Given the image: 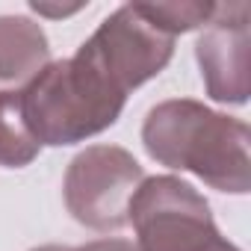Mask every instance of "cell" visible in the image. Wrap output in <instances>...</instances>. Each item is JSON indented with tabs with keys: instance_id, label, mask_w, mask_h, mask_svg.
<instances>
[{
	"instance_id": "6da1fadb",
	"label": "cell",
	"mask_w": 251,
	"mask_h": 251,
	"mask_svg": "<svg viewBox=\"0 0 251 251\" xmlns=\"http://www.w3.org/2000/svg\"><path fill=\"white\" fill-rule=\"evenodd\" d=\"M142 145L160 166L192 172L210 189H251V130L242 118L216 112L192 98H172L145 115Z\"/></svg>"
},
{
	"instance_id": "30bf717a",
	"label": "cell",
	"mask_w": 251,
	"mask_h": 251,
	"mask_svg": "<svg viewBox=\"0 0 251 251\" xmlns=\"http://www.w3.org/2000/svg\"><path fill=\"white\" fill-rule=\"evenodd\" d=\"M68 251H139V245L130 242V239L106 236V239H95V242H86V245H77V248H68Z\"/></svg>"
},
{
	"instance_id": "7c38bea8",
	"label": "cell",
	"mask_w": 251,
	"mask_h": 251,
	"mask_svg": "<svg viewBox=\"0 0 251 251\" xmlns=\"http://www.w3.org/2000/svg\"><path fill=\"white\" fill-rule=\"evenodd\" d=\"M30 251H68L65 245H39V248H30Z\"/></svg>"
},
{
	"instance_id": "5b68a950",
	"label": "cell",
	"mask_w": 251,
	"mask_h": 251,
	"mask_svg": "<svg viewBox=\"0 0 251 251\" xmlns=\"http://www.w3.org/2000/svg\"><path fill=\"white\" fill-rule=\"evenodd\" d=\"M142 180L145 169L130 151L92 145L68 163L62 180L65 207L74 222L92 230H118L127 225V210Z\"/></svg>"
},
{
	"instance_id": "277c9868",
	"label": "cell",
	"mask_w": 251,
	"mask_h": 251,
	"mask_svg": "<svg viewBox=\"0 0 251 251\" xmlns=\"http://www.w3.org/2000/svg\"><path fill=\"white\" fill-rule=\"evenodd\" d=\"M77 56L121 95H130L172 62L175 36L151 24L136 3H127L103 18V24L80 45Z\"/></svg>"
},
{
	"instance_id": "9c48e42d",
	"label": "cell",
	"mask_w": 251,
	"mask_h": 251,
	"mask_svg": "<svg viewBox=\"0 0 251 251\" xmlns=\"http://www.w3.org/2000/svg\"><path fill=\"white\" fill-rule=\"evenodd\" d=\"M136 9L163 33L177 39L180 33L204 27L213 18L216 3H136Z\"/></svg>"
},
{
	"instance_id": "7a4b0ae2",
	"label": "cell",
	"mask_w": 251,
	"mask_h": 251,
	"mask_svg": "<svg viewBox=\"0 0 251 251\" xmlns=\"http://www.w3.org/2000/svg\"><path fill=\"white\" fill-rule=\"evenodd\" d=\"M127 95L106 83L77 53L48 62L24 89L21 106L39 145L62 148L86 142L118 121Z\"/></svg>"
},
{
	"instance_id": "ba28073f",
	"label": "cell",
	"mask_w": 251,
	"mask_h": 251,
	"mask_svg": "<svg viewBox=\"0 0 251 251\" xmlns=\"http://www.w3.org/2000/svg\"><path fill=\"white\" fill-rule=\"evenodd\" d=\"M42 145L33 136L21 106L18 92H0V166L3 169H24L39 157Z\"/></svg>"
},
{
	"instance_id": "52a82bcc",
	"label": "cell",
	"mask_w": 251,
	"mask_h": 251,
	"mask_svg": "<svg viewBox=\"0 0 251 251\" xmlns=\"http://www.w3.org/2000/svg\"><path fill=\"white\" fill-rule=\"evenodd\" d=\"M50 62L42 24L24 15H0V92H18Z\"/></svg>"
},
{
	"instance_id": "8992f818",
	"label": "cell",
	"mask_w": 251,
	"mask_h": 251,
	"mask_svg": "<svg viewBox=\"0 0 251 251\" xmlns=\"http://www.w3.org/2000/svg\"><path fill=\"white\" fill-rule=\"evenodd\" d=\"M248 3H216L213 18L195 45V59L204 77V89L219 103L248 100Z\"/></svg>"
},
{
	"instance_id": "3957f363",
	"label": "cell",
	"mask_w": 251,
	"mask_h": 251,
	"mask_svg": "<svg viewBox=\"0 0 251 251\" xmlns=\"http://www.w3.org/2000/svg\"><path fill=\"white\" fill-rule=\"evenodd\" d=\"M127 225L139 251H242L216 227L207 198L175 175L145 177L130 201Z\"/></svg>"
},
{
	"instance_id": "8fae6325",
	"label": "cell",
	"mask_w": 251,
	"mask_h": 251,
	"mask_svg": "<svg viewBox=\"0 0 251 251\" xmlns=\"http://www.w3.org/2000/svg\"><path fill=\"white\" fill-rule=\"evenodd\" d=\"M30 9L33 12H39V15H50V18H65V15H74V12H80L83 9V3H74V6H50V3H30Z\"/></svg>"
}]
</instances>
